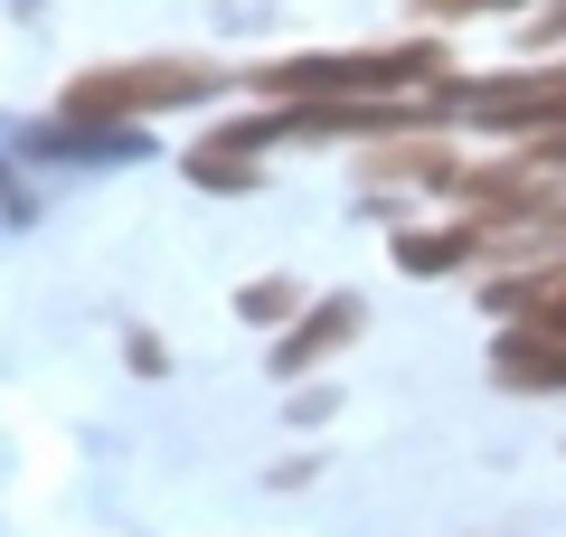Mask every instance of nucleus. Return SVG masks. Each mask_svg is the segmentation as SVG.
<instances>
[{"label":"nucleus","mask_w":566,"mask_h":537,"mask_svg":"<svg viewBox=\"0 0 566 537\" xmlns=\"http://www.w3.org/2000/svg\"><path fill=\"white\" fill-rule=\"evenodd\" d=\"M293 283H245V320H264V330H293Z\"/></svg>","instance_id":"9"},{"label":"nucleus","mask_w":566,"mask_h":537,"mask_svg":"<svg viewBox=\"0 0 566 537\" xmlns=\"http://www.w3.org/2000/svg\"><path fill=\"white\" fill-rule=\"evenodd\" d=\"M434 20H463V10H520V0H424Z\"/></svg>","instance_id":"11"},{"label":"nucleus","mask_w":566,"mask_h":537,"mask_svg":"<svg viewBox=\"0 0 566 537\" xmlns=\"http://www.w3.org/2000/svg\"><path fill=\"white\" fill-rule=\"evenodd\" d=\"M444 114H463V123H491V133L557 141V133H566V57H557V66H528V76H472L463 95L444 85Z\"/></svg>","instance_id":"3"},{"label":"nucleus","mask_w":566,"mask_h":537,"mask_svg":"<svg viewBox=\"0 0 566 537\" xmlns=\"http://www.w3.org/2000/svg\"><path fill=\"white\" fill-rule=\"evenodd\" d=\"M472 255H482V227H453V236H406V245H397L406 274H444V264H472Z\"/></svg>","instance_id":"8"},{"label":"nucleus","mask_w":566,"mask_h":537,"mask_svg":"<svg viewBox=\"0 0 566 537\" xmlns=\"http://www.w3.org/2000/svg\"><path fill=\"white\" fill-rule=\"evenodd\" d=\"M293 133V114H255V123H227V133H208L199 151H189V179H199V189H255V151L264 141H283Z\"/></svg>","instance_id":"4"},{"label":"nucleus","mask_w":566,"mask_h":537,"mask_svg":"<svg viewBox=\"0 0 566 537\" xmlns=\"http://www.w3.org/2000/svg\"><path fill=\"white\" fill-rule=\"evenodd\" d=\"M453 57L434 39H387V48H322V57H274L264 95L274 104H397L406 85H444Z\"/></svg>","instance_id":"1"},{"label":"nucleus","mask_w":566,"mask_h":537,"mask_svg":"<svg viewBox=\"0 0 566 537\" xmlns=\"http://www.w3.org/2000/svg\"><path fill=\"white\" fill-rule=\"evenodd\" d=\"M491 378L520 387V397H566V330H520L510 320L491 339Z\"/></svg>","instance_id":"5"},{"label":"nucleus","mask_w":566,"mask_h":537,"mask_svg":"<svg viewBox=\"0 0 566 537\" xmlns=\"http://www.w3.org/2000/svg\"><path fill=\"white\" fill-rule=\"evenodd\" d=\"M501 302L520 330H566V264H547V274H520V283H501Z\"/></svg>","instance_id":"7"},{"label":"nucleus","mask_w":566,"mask_h":537,"mask_svg":"<svg viewBox=\"0 0 566 537\" xmlns=\"http://www.w3.org/2000/svg\"><path fill=\"white\" fill-rule=\"evenodd\" d=\"M349 339H359V293H331V302H312V320H293V330L274 339V368L303 378V368H322V358L349 349Z\"/></svg>","instance_id":"6"},{"label":"nucleus","mask_w":566,"mask_h":537,"mask_svg":"<svg viewBox=\"0 0 566 537\" xmlns=\"http://www.w3.org/2000/svg\"><path fill=\"white\" fill-rule=\"evenodd\" d=\"M218 66L208 57H123V66H85L66 85V123H133V114H180V104L218 95Z\"/></svg>","instance_id":"2"},{"label":"nucleus","mask_w":566,"mask_h":537,"mask_svg":"<svg viewBox=\"0 0 566 537\" xmlns=\"http://www.w3.org/2000/svg\"><path fill=\"white\" fill-rule=\"evenodd\" d=\"M547 39H566V0H547L538 20H528V48H547Z\"/></svg>","instance_id":"10"}]
</instances>
